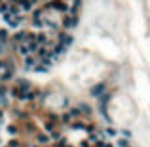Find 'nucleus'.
<instances>
[{"mask_svg": "<svg viewBox=\"0 0 150 147\" xmlns=\"http://www.w3.org/2000/svg\"><path fill=\"white\" fill-rule=\"evenodd\" d=\"M46 17H48V10H46L44 6H42V8H34L32 10V19H31L32 29L44 31L46 29Z\"/></svg>", "mask_w": 150, "mask_h": 147, "instance_id": "f03ea898", "label": "nucleus"}, {"mask_svg": "<svg viewBox=\"0 0 150 147\" xmlns=\"http://www.w3.org/2000/svg\"><path fill=\"white\" fill-rule=\"evenodd\" d=\"M55 35H57V44H61V46L67 48V50H68L70 46H72L74 37L70 35V31H63V29H61V31H57Z\"/></svg>", "mask_w": 150, "mask_h": 147, "instance_id": "20e7f679", "label": "nucleus"}, {"mask_svg": "<svg viewBox=\"0 0 150 147\" xmlns=\"http://www.w3.org/2000/svg\"><path fill=\"white\" fill-rule=\"evenodd\" d=\"M10 40V29L8 27H0V46H2V44H6V42Z\"/></svg>", "mask_w": 150, "mask_h": 147, "instance_id": "1a4fd4ad", "label": "nucleus"}, {"mask_svg": "<svg viewBox=\"0 0 150 147\" xmlns=\"http://www.w3.org/2000/svg\"><path fill=\"white\" fill-rule=\"evenodd\" d=\"M44 8L48 12H55V14H68L70 4H68L67 0H50V2L44 4Z\"/></svg>", "mask_w": 150, "mask_h": 147, "instance_id": "7ed1b4c3", "label": "nucleus"}, {"mask_svg": "<svg viewBox=\"0 0 150 147\" xmlns=\"http://www.w3.org/2000/svg\"><path fill=\"white\" fill-rule=\"evenodd\" d=\"M78 25V15L74 14H65V17L61 19V29L63 31H72Z\"/></svg>", "mask_w": 150, "mask_h": 147, "instance_id": "39448f33", "label": "nucleus"}, {"mask_svg": "<svg viewBox=\"0 0 150 147\" xmlns=\"http://www.w3.org/2000/svg\"><path fill=\"white\" fill-rule=\"evenodd\" d=\"M8 134H10V136H12V134L15 136V134H17V126H15V124H10V126H8Z\"/></svg>", "mask_w": 150, "mask_h": 147, "instance_id": "ddd939ff", "label": "nucleus"}, {"mask_svg": "<svg viewBox=\"0 0 150 147\" xmlns=\"http://www.w3.org/2000/svg\"><path fill=\"white\" fill-rule=\"evenodd\" d=\"M116 145L118 147H129V141L127 139H123V138H120V139H116Z\"/></svg>", "mask_w": 150, "mask_h": 147, "instance_id": "f8f14e48", "label": "nucleus"}, {"mask_svg": "<svg viewBox=\"0 0 150 147\" xmlns=\"http://www.w3.org/2000/svg\"><path fill=\"white\" fill-rule=\"evenodd\" d=\"M2 17V21L6 23V27L12 29V31H17V29H21L23 25H25V21H27V15L25 14H12V12H8V14L0 15Z\"/></svg>", "mask_w": 150, "mask_h": 147, "instance_id": "f257e3e1", "label": "nucleus"}, {"mask_svg": "<svg viewBox=\"0 0 150 147\" xmlns=\"http://www.w3.org/2000/svg\"><path fill=\"white\" fill-rule=\"evenodd\" d=\"M50 141H51V138L48 134H36V143L38 145H48Z\"/></svg>", "mask_w": 150, "mask_h": 147, "instance_id": "9d476101", "label": "nucleus"}, {"mask_svg": "<svg viewBox=\"0 0 150 147\" xmlns=\"http://www.w3.org/2000/svg\"><path fill=\"white\" fill-rule=\"evenodd\" d=\"M42 2H44V4H46V2H50V0H42Z\"/></svg>", "mask_w": 150, "mask_h": 147, "instance_id": "2eb2a0df", "label": "nucleus"}, {"mask_svg": "<svg viewBox=\"0 0 150 147\" xmlns=\"http://www.w3.org/2000/svg\"><path fill=\"white\" fill-rule=\"evenodd\" d=\"M27 37H29V31H25V29H17L15 35L12 37V40H14L15 44H23V42L27 40Z\"/></svg>", "mask_w": 150, "mask_h": 147, "instance_id": "6e6552de", "label": "nucleus"}, {"mask_svg": "<svg viewBox=\"0 0 150 147\" xmlns=\"http://www.w3.org/2000/svg\"><path fill=\"white\" fill-rule=\"evenodd\" d=\"M36 63H38V57L34 54H29V55L23 57V69H25V71H32Z\"/></svg>", "mask_w": 150, "mask_h": 147, "instance_id": "0eeeda50", "label": "nucleus"}, {"mask_svg": "<svg viewBox=\"0 0 150 147\" xmlns=\"http://www.w3.org/2000/svg\"><path fill=\"white\" fill-rule=\"evenodd\" d=\"M34 4H36V0H17V8L21 10V14H31L32 10H34Z\"/></svg>", "mask_w": 150, "mask_h": 147, "instance_id": "423d86ee", "label": "nucleus"}, {"mask_svg": "<svg viewBox=\"0 0 150 147\" xmlns=\"http://www.w3.org/2000/svg\"><path fill=\"white\" fill-rule=\"evenodd\" d=\"M101 92H105V86H103V84H97V86H93V88H91V96H99V94Z\"/></svg>", "mask_w": 150, "mask_h": 147, "instance_id": "9b49d317", "label": "nucleus"}, {"mask_svg": "<svg viewBox=\"0 0 150 147\" xmlns=\"http://www.w3.org/2000/svg\"><path fill=\"white\" fill-rule=\"evenodd\" d=\"M2 69H6V63H4L2 59H0V71H2Z\"/></svg>", "mask_w": 150, "mask_h": 147, "instance_id": "4468645a", "label": "nucleus"}]
</instances>
